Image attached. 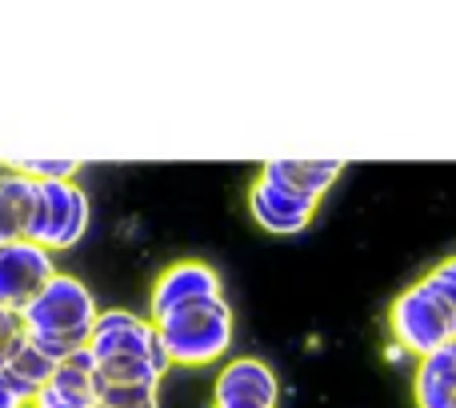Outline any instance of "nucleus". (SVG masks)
Masks as SVG:
<instances>
[{"label": "nucleus", "mask_w": 456, "mask_h": 408, "mask_svg": "<svg viewBox=\"0 0 456 408\" xmlns=\"http://www.w3.org/2000/svg\"><path fill=\"white\" fill-rule=\"evenodd\" d=\"M157 332L173 369H208L232 348V308L228 300L181 308V313H168L165 321H157Z\"/></svg>", "instance_id": "7ed1b4c3"}, {"label": "nucleus", "mask_w": 456, "mask_h": 408, "mask_svg": "<svg viewBox=\"0 0 456 408\" xmlns=\"http://www.w3.org/2000/svg\"><path fill=\"white\" fill-rule=\"evenodd\" d=\"M24 332L53 356L56 364L69 361L77 348L88 345L96 321H101V308L96 297L88 292V284L72 273H56L45 289L32 297V305L24 308Z\"/></svg>", "instance_id": "f03ea898"}, {"label": "nucleus", "mask_w": 456, "mask_h": 408, "mask_svg": "<svg viewBox=\"0 0 456 408\" xmlns=\"http://www.w3.org/2000/svg\"><path fill=\"white\" fill-rule=\"evenodd\" d=\"M388 332L393 345H401L409 356H428L436 348H444L449 340H456V313L452 305L433 289L428 276H420L417 284L401 292L388 308Z\"/></svg>", "instance_id": "20e7f679"}, {"label": "nucleus", "mask_w": 456, "mask_h": 408, "mask_svg": "<svg viewBox=\"0 0 456 408\" xmlns=\"http://www.w3.org/2000/svg\"><path fill=\"white\" fill-rule=\"evenodd\" d=\"M88 353L96 356V377L109 385H157L168 377V361L152 316L128 313V308H101Z\"/></svg>", "instance_id": "f257e3e1"}, {"label": "nucleus", "mask_w": 456, "mask_h": 408, "mask_svg": "<svg viewBox=\"0 0 456 408\" xmlns=\"http://www.w3.org/2000/svg\"><path fill=\"white\" fill-rule=\"evenodd\" d=\"M316 204L321 200L305 197V192H297V189H284L281 181H273V176H265V173H260L256 184L248 189V216L273 236L305 233V228L313 224Z\"/></svg>", "instance_id": "1a4fd4ad"}, {"label": "nucleus", "mask_w": 456, "mask_h": 408, "mask_svg": "<svg viewBox=\"0 0 456 408\" xmlns=\"http://www.w3.org/2000/svg\"><path fill=\"white\" fill-rule=\"evenodd\" d=\"M260 173L281 181L284 189H297V192H305V197L321 200L324 192L340 181L345 165H340V160H268Z\"/></svg>", "instance_id": "ddd939ff"}, {"label": "nucleus", "mask_w": 456, "mask_h": 408, "mask_svg": "<svg viewBox=\"0 0 456 408\" xmlns=\"http://www.w3.org/2000/svg\"><path fill=\"white\" fill-rule=\"evenodd\" d=\"M452 348H456V340H452Z\"/></svg>", "instance_id": "a211bd4d"}, {"label": "nucleus", "mask_w": 456, "mask_h": 408, "mask_svg": "<svg viewBox=\"0 0 456 408\" xmlns=\"http://www.w3.org/2000/svg\"><path fill=\"white\" fill-rule=\"evenodd\" d=\"M56 276V252H48L37 241H8L0 244V308H24L32 305L40 289Z\"/></svg>", "instance_id": "0eeeda50"}, {"label": "nucleus", "mask_w": 456, "mask_h": 408, "mask_svg": "<svg viewBox=\"0 0 456 408\" xmlns=\"http://www.w3.org/2000/svg\"><path fill=\"white\" fill-rule=\"evenodd\" d=\"M128 408H160V401H144V404H128Z\"/></svg>", "instance_id": "f3484780"}, {"label": "nucleus", "mask_w": 456, "mask_h": 408, "mask_svg": "<svg viewBox=\"0 0 456 408\" xmlns=\"http://www.w3.org/2000/svg\"><path fill=\"white\" fill-rule=\"evenodd\" d=\"M20 337H24V316L16 313V308H0V364L20 345Z\"/></svg>", "instance_id": "2eb2a0df"}, {"label": "nucleus", "mask_w": 456, "mask_h": 408, "mask_svg": "<svg viewBox=\"0 0 456 408\" xmlns=\"http://www.w3.org/2000/svg\"><path fill=\"white\" fill-rule=\"evenodd\" d=\"M77 160H12V173H24L32 181H77Z\"/></svg>", "instance_id": "4468645a"}, {"label": "nucleus", "mask_w": 456, "mask_h": 408, "mask_svg": "<svg viewBox=\"0 0 456 408\" xmlns=\"http://www.w3.org/2000/svg\"><path fill=\"white\" fill-rule=\"evenodd\" d=\"M412 401H417V408H456V348H452V340L417 361V372H412Z\"/></svg>", "instance_id": "9b49d317"}, {"label": "nucleus", "mask_w": 456, "mask_h": 408, "mask_svg": "<svg viewBox=\"0 0 456 408\" xmlns=\"http://www.w3.org/2000/svg\"><path fill=\"white\" fill-rule=\"evenodd\" d=\"M213 300H224V284L216 276V268L205 265V260H173L152 281L149 316L165 321L168 313H181V308H192V305H213Z\"/></svg>", "instance_id": "423d86ee"}, {"label": "nucleus", "mask_w": 456, "mask_h": 408, "mask_svg": "<svg viewBox=\"0 0 456 408\" xmlns=\"http://www.w3.org/2000/svg\"><path fill=\"white\" fill-rule=\"evenodd\" d=\"M281 404V380L260 356H232L216 372L213 408H276Z\"/></svg>", "instance_id": "6e6552de"}, {"label": "nucleus", "mask_w": 456, "mask_h": 408, "mask_svg": "<svg viewBox=\"0 0 456 408\" xmlns=\"http://www.w3.org/2000/svg\"><path fill=\"white\" fill-rule=\"evenodd\" d=\"M32 408H37V404H32Z\"/></svg>", "instance_id": "6ab92c4d"}, {"label": "nucleus", "mask_w": 456, "mask_h": 408, "mask_svg": "<svg viewBox=\"0 0 456 408\" xmlns=\"http://www.w3.org/2000/svg\"><path fill=\"white\" fill-rule=\"evenodd\" d=\"M88 220H93V204L77 181H40L28 241L45 244L48 252H69L88 236Z\"/></svg>", "instance_id": "39448f33"}, {"label": "nucleus", "mask_w": 456, "mask_h": 408, "mask_svg": "<svg viewBox=\"0 0 456 408\" xmlns=\"http://www.w3.org/2000/svg\"><path fill=\"white\" fill-rule=\"evenodd\" d=\"M40 181L24 173H0V244L24 241L32 233V216H37Z\"/></svg>", "instance_id": "9d476101"}, {"label": "nucleus", "mask_w": 456, "mask_h": 408, "mask_svg": "<svg viewBox=\"0 0 456 408\" xmlns=\"http://www.w3.org/2000/svg\"><path fill=\"white\" fill-rule=\"evenodd\" d=\"M0 369H4V377L12 380V385H16V393H20L28 404L37 401V393H40V388H45L48 380L56 377V361L45 353V348L37 345V340L28 337V332H24V337H20V345H16L12 353L4 356V364H0Z\"/></svg>", "instance_id": "f8f14e48"}, {"label": "nucleus", "mask_w": 456, "mask_h": 408, "mask_svg": "<svg viewBox=\"0 0 456 408\" xmlns=\"http://www.w3.org/2000/svg\"><path fill=\"white\" fill-rule=\"evenodd\" d=\"M0 408H32L28 401H24L20 393H16V385L4 377V369H0Z\"/></svg>", "instance_id": "dca6fc26"}]
</instances>
